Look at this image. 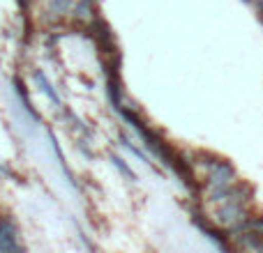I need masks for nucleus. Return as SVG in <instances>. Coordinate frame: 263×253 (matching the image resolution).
<instances>
[{"mask_svg": "<svg viewBox=\"0 0 263 253\" xmlns=\"http://www.w3.org/2000/svg\"><path fill=\"white\" fill-rule=\"evenodd\" d=\"M92 37H95V44L102 49V53H116V44H114V32H111L109 23L102 21V18H92Z\"/></svg>", "mask_w": 263, "mask_h": 253, "instance_id": "3", "label": "nucleus"}, {"mask_svg": "<svg viewBox=\"0 0 263 253\" xmlns=\"http://www.w3.org/2000/svg\"><path fill=\"white\" fill-rule=\"evenodd\" d=\"M72 9V0H49V14H55V16H63L65 12Z\"/></svg>", "mask_w": 263, "mask_h": 253, "instance_id": "5", "label": "nucleus"}, {"mask_svg": "<svg viewBox=\"0 0 263 253\" xmlns=\"http://www.w3.org/2000/svg\"><path fill=\"white\" fill-rule=\"evenodd\" d=\"M205 168V189H217V186H231L236 182V168L227 159L213 157V161H201Z\"/></svg>", "mask_w": 263, "mask_h": 253, "instance_id": "1", "label": "nucleus"}, {"mask_svg": "<svg viewBox=\"0 0 263 253\" xmlns=\"http://www.w3.org/2000/svg\"><path fill=\"white\" fill-rule=\"evenodd\" d=\"M35 78H37V83H40V86H42V90H44L46 95L51 97V101H55V104H58V97H55V92L51 90V86H49V81H46V78H44V74H42V72H37V74H35Z\"/></svg>", "mask_w": 263, "mask_h": 253, "instance_id": "6", "label": "nucleus"}, {"mask_svg": "<svg viewBox=\"0 0 263 253\" xmlns=\"http://www.w3.org/2000/svg\"><path fill=\"white\" fill-rule=\"evenodd\" d=\"M242 219H247L245 207H242V203H233V200L231 203H224L222 207L217 209V214H215V221L224 228L236 226V223L242 221Z\"/></svg>", "mask_w": 263, "mask_h": 253, "instance_id": "2", "label": "nucleus"}, {"mask_svg": "<svg viewBox=\"0 0 263 253\" xmlns=\"http://www.w3.org/2000/svg\"><path fill=\"white\" fill-rule=\"evenodd\" d=\"M114 163L120 168V173H125V175H127L129 180H134V173H132L127 166H125V163H123V159H120V157H114Z\"/></svg>", "mask_w": 263, "mask_h": 253, "instance_id": "7", "label": "nucleus"}, {"mask_svg": "<svg viewBox=\"0 0 263 253\" xmlns=\"http://www.w3.org/2000/svg\"><path fill=\"white\" fill-rule=\"evenodd\" d=\"M72 12H74V18H77V21L90 23L92 18L97 16L95 14V0H77V5L72 7Z\"/></svg>", "mask_w": 263, "mask_h": 253, "instance_id": "4", "label": "nucleus"}]
</instances>
